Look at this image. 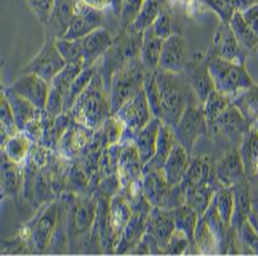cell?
I'll return each instance as SVG.
<instances>
[{
    "label": "cell",
    "instance_id": "obj_26",
    "mask_svg": "<svg viewBox=\"0 0 258 256\" xmlns=\"http://www.w3.org/2000/svg\"><path fill=\"white\" fill-rule=\"evenodd\" d=\"M191 156L192 154L180 143L175 144L170 156L167 157L166 162L163 165V172L171 186L179 185L181 183L188 166L191 164Z\"/></svg>",
    "mask_w": 258,
    "mask_h": 256
},
{
    "label": "cell",
    "instance_id": "obj_55",
    "mask_svg": "<svg viewBox=\"0 0 258 256\" xmlns=\"http://www.w3.org/2000/svg\"><path fill=\"white\" fill-rule=\"evenodd\" d=\"M233 2L236 11H238V12H244L247 8H250L253 6H255V4H258V0H233Z\"/></svg>",
    "mask_w": 258,
    "mask_h": 256
},
{
    "label": "cell",
    "instance_id": "obj_33",
    "mask_svg": "<svg viewBox=\"0 0 258 256\" xmlns=\"http://www.w3.org/2000/svg\"><path fill=\"white\" fill-rule=\"evenodd\" d=\"M3 93L7 97L8 102H10L12 113H14L15 119H16V123H18L20 131H24V128L29 122H32L33 119H36L37 116L43 114L44 110H40L39 107H36L32 102H29L28 99H25L22 95L8 92L6 89H3Z\"/></svg>",
    "mask_w": 258,
    "mask_h": 256
},
{
    "label": "cell",
    "instance_id": "obj_44",
    "mask_svg": "<svg viewBox=\"0 0 258 256\" xmlns=\"http://www.w3.org/2000/svg\"><path fill=\"white\" fill-rule=\"evenodd\" d=\"M232 101L233 99L230 98L229 95L217 92L216 89L209 93L208 97L203 102V111H204L207 123L215 120L232 103Z\"/></svg>",
    "mask_w": 258,
    "mask_h": 256
},
{
    "label": "cell",
    "instance_id": "obj_51",
    "mask_svg": "<svg viewBox=\"0 0 258 256\" xmlns=\"http://www.w3.org/2000/svg\"><path fill=\"white\" fill-rule=\"evenodd\" d=\"M151 28L154 31V33L163 40L168 39L170 36H172V19H171L170 14L166 12L164 10H162V12H160V15L155 20V23L151 25Z\"/></svg>",
    "mask_w": 258,
    "mask_h": 256
},
{
    "label": "cell",
    "instance_id": "obj_20",
    "mask_svg": "<svg viewBox=\"0 0 258 256\" xmlns=\"http://www.w3.org/2000/svg\"><path fill=\"white\" fill-rule=\"evenodd\" d=\"M78 41L81 46L84 63L85 67H88L98 62L105 56V53L113 45L114 39L105 27H101L96 31L90 32L85 37L78 39Z\"/></svg>",
    "mask_w": 258,
    "mask_h": 256
},
{
    "label": "cell",
    "instance_id": "obj_30",
    "mask_svg": "<svg viewBox=\"0 0 258 256\" xmlns=\"http://www.w3.org/2000/svg\"><path fill=\"white\" fill-rule=\"evenodd\" d=\"M179 143L176 137V132L175 128L171 124L162 122L159 130V136H158V141H156V151L154 157L150 160L147 164L145 165V169H158L163 168V165L166 162L167 157L170 156L172 148L175 147V144Z\"/></svg>",
    "mask_w": 258,
    "mask_h": 256
},
{
    "label": "cell",
    "instance_id": "obj_48",
    "mask_svg": "<svg viewBox=\"0 0 258 256\" xmlns=\"http://www.w3.org/2000/svg\"><path fill=\"white\" fill-rule=\"evenodd\" d=\"M189 246H195L189 238L184 235L183 232L175 230L170 242L167 243V246L163 249V253L164 255H184Z\"/></svg>",
    "mask_w": 258,
    "mask_h": 256
},
{
    "label": "cell",
    "instance_id": "obj_19",
    "mask_svg": "<svg viewBox=\"0 0 258 256\" xmlns=\"http://www.w3.org/2000/svg\"><path fill=\"white\" fill-rule=\"evenodd\" d=\"M145 165L142 162L137 147L133 140L123 141V147L118 161V177H119L120 190L124 192L131 184L143 179Z\"/></svg>",
    "mask_w": 258,
    "mask_h": 256
},
{
    "label": "cell",
    "instance_id": "obj_14",
    "mask_svg": "<svg viewBox=\"0 0 258 256\" xmlns=\"http://www.w3.org/2000/svg\"><path fill=\"white\" fill-rule=\"evenodd\" d=\"M76 15L65 32V40H78L85 37L90 32L96 31L105 25L103 11L89 7L88 4L82 3L81 0H75Z\"/></svg>",
    "mask_w": 258,
    "mask_h": 256
},
{
    "label": "cell",
    "instance_id": "obj_28",
    "mask_svg": "<svg viewBox=\"0 0 258 256\" xmlns=\"http://www.w3.org/2000/svg\"><path fill=\"white\" fill-rule=\"evenodd\" d=\"M76 15L75 0H56L53 12L45 24L46 35L54 36L56 39L64 37L68 27Z\"/></svg>",
    "mask_w": 258,
    "mask_h": 256
},
{
    "label": "cell",
    "instance_id": "obj_45",
    "mask_svg": "<svg viewBox=\"0 0 258 256\" xmlns=\"http://www.w3.org/2000/svg\"><path fill=\"white\" fill-rule=\"evenodd\" d=\"M237 235L240 239L241 253L258 255V232L249 219L242 225Z\"/></svg>",
    "mask_w": 258,
    "mask_h": 256
},
{
    "label": "cell",
    "instance_id": "obj_35",
    "mask_svg": "<svg viewBox=\"0 0 258 256\" xmlns=\"http://www.w3.org/2000/svg\"><path fill=\"white\" fill-rule=\"evenodd\" d=\"M33 141L25 132L20 131L14 136L8 137V140L2 144V154L10 158L12 162L16 164H24L28 157Z\"/></svg>",
    "mask_w": 258,
    "mask_h": 256
},
{
    "label": "cell",
    "instance_id": "obj_7",
    "mask_svg": "<svg viewBox=\"0 0 258 256\" xmlns=\"http://www.w3.org/2000/svg\"><path fill=\"white\" fill-rule=\"evenodd\" d=\"M173 128L177 141L192 154L199 139L208 135V123L203 111V103L199 99H194L188 103L187 109L184 110Z\"/></svg>",
    "mask_w": 258,
    "mask_h": 256
},
{
    "label": "cell",
    "instance_id": "obj_47",
    "mask_svg": "<svg viewBox=\"0 0 258 256\" xmlns=\"http://www.w3.org/2000/svg\"><path fill=\"white\" fill-rule=\"evenodd\" d=\"M205 7L213 11L220 18V21H228L229 23L232 16L236 12L233 0H200Z\"/></svg>",
    "mask_w": 258,
    "mask_h": 256
},
{
    "label": "cell",
    "instance_id": "obj_56",
    "mask_svg": "<svg viewBox=\"0 0 258 256\" xmlns=\"http://www.w3.org/2000/svg\"><path fill=\"white\" fill-rule=\"evenodd\" d=\"M122 2L123 0H113V3H111V11H113V14L115 16H119V12H120V7H122Z\"/></svg>",
    "mask_w": 258,
    "mask_h": 256
},
{
    "label": "cell",
    "instance_id": "obj_4",
    "mask_svg": "<svg viewBox=\"0 0 258 256\" xmlns=\"http://www.w3.org/2000/svg\"><path fill=\"white\" fill-rule=\"evenodd\" d=\"M61 218L60 198L39 207L35 217L28 221L18 235L24 238L32 247L33 253H44L49 249Z\"/></svg>",
    "mask_w": 258,
    "mask_h": 256
},
{
    "label": "cell",
    "instance_id": "obj_3",
    "mask_svg": "<svg viewBox=\"0 0 258 256\" xmlns=\"http://www.w3.org/2000/svg\"><path fill=\"white\" fill-rule=\"evenodd\" d=\"M158 90H159L160 106H162V122L176 126L181 114L187 109L188 103L196 98L191 86L184 78L183 73H171V71L156 69L154 71Z\"/></svg>",
    "mask_w": 258,
    "mask_h": 256
},
{
    "label": "cell",
    "instance_id": "obj_52",
    "mask_svg": "<svg viewBox=\"0 0 258 256\" xmlns=\"http://www.w3.org/2000/svg\"><path fill=\"white\" fill-rule=\"evenodd\" d=\"M242 15H244L245 20L249 23V25L254 29V32L258 35V4H255V6H253L250 8H247L246 11L242 12Z\"/></svg>",
    "mask_w": 258,
    "mask_h": 256
},
{
    "label": "cell",
    "instance_id": "obj_53",
    "mask_svg": "<svg viewBox=\"0 0 258 256\" xmlns=\"http://www.w3.org/2000/svg\"><path fill=\"white\" fill-rule=\"evenodd\" d=\"M82 3L88 4L89 7L96 8V10L105 11L106 8L111 7V3L113 0H81Z\"/></svg>",
    "mask_w": 258,
    "mask_h": 256
},
{
    "label": "cell",
    "instance_id": "obj_39",
    "mask_svg": "<svg viewBox=\"0 0 258 256\" xmlns=\"http://www.w3.org/2000/svg\"><path fill=\"white\" fill-rule=\"evenodd\" d=\"M229 24L232 29H233L234 35L238 39V41L241 42V45L244 46L247 52L257 49L258 35L254 32V29L249 25V23L245 20L242 12L236 11L232 19H230Z\"/></svg>",
    "mask_w": 258,
    "mask_h": 256
},
{
    "label": "cell",
    "instance_id": "obj_36",
    "mask_svg": "<svg viewBox=\"0 0 258 256\" xmlns=\"http://www.w3.org/2000/svg\"><path fill=\"white\" fill-rule=\"evenodd\" d=\"M232 103L240 110L247 123L254 126L258 120V83L241 92L237 97H234Z\"/></svg>",
    "mask_w": 258,
    "mask_h": 256
},
{
    "label": "cell",
    "instance_id": "obj_18",
    "mask_svg": "<svg viewBox=\"0 0 258 256\" xmlns=\"http://www.w3.org/2000/svg\"><path fill=\"white\" fill-rule=\"evenodd\" d=\"M188 61V44L183 36L173 33L164 40L158 69L171 73H183Z\"/></svg>",
    "mask_w": 258,
    "mask_h": 256
},
{
    "label": "cell",
    "instance_id": "obj_41",
    "mask_svg": "<svg viewBox=\"0 0 258 256\" xmlns=\"http://www.w3.org/2000/svg\"><path fill=\"white\" fill-rule=\"evenodd\" d=\"M97 71H98V62H96L94 65H92V66L84 67V69L78 73V75L75 78L73 83H72L71 89H69L67 99H65L64 113H69V111H71L72 106L75 105L76 99L78 98V95L85 90V88L90 83V81H92L93 77L96 75Z\"/></svg>",
    "mask_w": 258,
    "mask_h": 256
},
{
    "label": "cell",
    "instance_id": "obj_16",
    "mask_svg": "<svg viewBox=\"0 0 258 256\" xmlns=\"http://www.w3.org/2000/svg\"><path fill=\"white\" fill-rule=\"evenodd\" d=\"M184 78L191 86L192 92L200 102H204L205 98L212 90H215L212 78L209 75L208 65H207V54H194L192 60L187 62V66L183 71Z\"/></svg>",
    "mask_w": 258,
    "mask_h": 256
},
{
    "label": "cell",
    "instance_id": "obj_12",
    "mask_svg": "<svg viewBox=\"0 0 258 256\" xmlns=\"http://www.w3.org/2000/svg\"><path fill=\"white\" fill-rule=\"evenodd\" d=\"M94 133H96L94 130L72 119V123L69 124L58 143L57 152L72 161L78 160L92 145Z\"/></svg>",
    "mask_w": 258,
    "mask_h": 256
},
{
    "label": "cell",
    "instance_id": "obj_21",
    "mask_svg": "<svg viewBox=\"0 0 258 256\" xmlns=\"http://www.w3.org/2000/svg\"><path fill=\"white\" fill-rule=\"evenodd\" d=\"M173 231H175V221H173L172 210L152 206L150 211L149 223H147V232L156 239V242L159 243L163 249L167 246V243L170 242Z\"/></svg>",
    "mask_w": 258,
    "mask_h": 256
},
{
    "label": "cell",
    "instance_id": "obj_40",
    "mask_svg": "<svg viewBox=\"0 0 258 256\" xmlns=\"http://www.w3.org/2000/svg\"><path fill=\"white\" fill-rule=\"evenodd\" d=\"M160 12H162V2L160 0H143L141 10H139L137 18L133 21V24L130 25V28L138 32H145L155 23Z\"/></svg>",
    "mask_w": 258,
    "mask_h": 256
},
{
    "label": "cell",
    "instance_id": "obj_10",
    "mask_svg": "<svg viewBox=\"0 0 258 256\" xmlns=\"http://www.w3.org/2000/svg\"><path fill=\"white\" fill-rule=\"evenodd\" d=\"M250 127L240 110L233 103H230L215 120L209 122L208 133L217 140H225L240 145L242 137Z\"/></svg>",
    "mask_w": 258,
    "mask_h": 256
},
{
    "label": "cell",
    "instance_id": "obj_54",
    "mask_svg": "<svg viewBox=\"0 0 258 256\" xmlns=\"http://www.w3.org/2000/svg\"><path fill=\"white\" fill-rule=\"evenodd\" d=\"M249 221L258 226V193L251 194V213L249 215Z\"/></svg>",
    "mask_w": 258,
    "mask_h": 256
},
{
    "label": "cell",
    "instance_id": "obj_25",
    "mask_svg": "<svg viewBox=\"0 0 258 256\" xmlns=\"http://www.w3.org/2000/svg\"><path fill=\"white\" fill-rule=\"evenodd\" d=\"M133 217V209H131L130 202L124 194L117 193L113 196L109 201V221L113 231L114 240H115V247L119 242L122 232L124 227L127 226Z\"/></svg>",
    "mask_w": 258,
    "mask_h": 256
},
{
    "label": "cell",
    "instance_id": "obj_38",
    "mask_svg": "<svg viewBox=\"0 0 258 256\" xmlns=\"http://www.w3.org/2000/svg\"><path fill=\"white\" fill-rule=\"evenodd\" d=\"M171 210H172L173 221H175V230L183 232L195 244V230L200 218L198 213L187 204L171 209Z\"/></svg>",
    "mask_w": 258,
    "mask_h": 256
},
{
    "label": "cell",
    "instance_id": "obj_22",
    "mask_svg": "<svg viewBox=\"0 0 258 256\" xmlns=\"http://www.w3.org/2000/svg\"><path fill=\"white\" fill-rule=\"evenodd\" d=\"M200 184H217L220 185L216 179L215 165L209 156H200L191 160V164L188 166L187 172L184 175L181 183L179 184L183 192L195 185ZM221 186V185H220Z\"/></svg>",
    "mask_w": 258,
    "mask_h": 256
},
{
    "label": "cell",
    "instance_id": "obj_50",
    "mask_svg": "<svg viewBox=\"0 0 258 256\" xmlns=\"http://www.w3.org/2000/svg\"><path fill=\"white\" fill-rule=\"evenodd\" d=\"M27 4L36 15V18L45 25L53 12L56 0H27Z\"/></svg>",
    "mask_w": 258,
    "mask_h": 256
},
{
    "label": "cell",
    "instance_id": "obj_32",
    "mask_svg": "<svg viewBox=\"0 0 258 256\" xmlns=\"http://www.w3.org/2000/svg\"><path fill=\"white\" fill-rule=\"evenodd\" d=\"M245 165L247 179H258V130L255 126L249 128L238 145Z\"/></svg>",
    "mask_w": 258,
    "mask_h": 256
},
{
    "label": "cell",
    "instance_id": "obj_17",
    "mask_svg": "<svg viewBox=\"0 0 258 256\" xmlns=\"http://www.w3.org/2000/svg\"><path fill=\"white\" fill-rule=\"evenodd\" d=\"M216 179L221 186H232L249 180L245 170V165L237 147H232L221 156L215 164Z\"/></svg>",
    "mask_w": 258,
    "mask_h": 256
},
{
    "label": "cell",
    "instance_id": "obj_49",
    "mask_svg": "<svg viewBox=\"0 0 258 256\" xmlns=\"http://www.w3.org/2000/svg\"><path fill=\"white\" fill-rule=\"evenodd\" d=\"M143 0H123L119 12V23L122 29H126L133 24L134 19L137 18L139 10H141Z\"/></svg>",
    "mask_w": 258,
    "mask_h": 256
},
{
    "label": "cell",
    "instance_id": "obj_23",
    "mask_svg": "<svg viewBox=\"0 0 258 256\" xmlns=\"http://www.w3.org/2000/svg\"><path fill=\"white\" fill-rule=\"evenodd\" d=\"M25 169L24 164L12 162L4 154H2V198H11L18 196L24 189Z\"/></svg>",
    "mask_w": 258,
    "mask_h": 256
},
{
    "label": "cell",
    "instance_id": "obj_46",
    "mask_svg": "<svg viewBox=\"0 0 258 256\" xmlns=\"http://www.w3.org/2000/svg\"><path fill=\"white\" fill-rule=\"evenodd\" d=\"M56 45L68 63H80V65L85 67L81 46H80L78 40L56 39Z\"/></svg>",
    "mask_w": 258,
    "mask_h": 256
},
{
    "label": "cell",
    "instance_id": "obj_9",
    "mask_svg": "<svg viewBox=\"0 0 258 256\" xmlns=\"http://www.w3.org/2000/svg\"><path fill=\"white\" fill-rule=\"evenodd\" d=\"M114 115L117 116L124 126V136L122 141L133 140L135 133L154 118L147 97H146L145 89H141L133 98L123 103V106Z\"/></svg>",
    "mask_w": 258,
    "mask_h": 256
},
{
    "label": "cell",
    "instance_id": "obj_13",
    "mask_svg": "<svg viewBox=\"0 0 258 256\" xmlns=\"http://www.w3.org/2000/svg\"><path fill=\"white\" fill-rule=\"evenodd\" d=\"M82 69L84 66L80 63H67V66L50 82L49 97H48V103L45 107V111L49 115L58 116L64 113L65 99L69 93V89Z\"/></svg>",
    "mask_w": 258,
    "mask_h": 256
},
{
    "label": "cell",
    "instance_id": "obj_8",
    "mask_svg": "<svg viewBox=\"0 0 258 256\" xmlns=\"http://www.w3.org/2000/svg\"><path fill=\"white\" fill-rule=\"evenodd\" d=\"M67 63L68 62L57 48L56 37L46 35L41 49L23 67L22 73L37 74L50 83L57 74L67 66Z\"/></svg>",
    "mask_w": 258,
    "mask_h": 256
},
{
    "label": "cell",
    "instance_id": "obj_34",
    "mask_svg": "<svg viewBox=\"0 0 258 256\" xmlns=\"http://www.w3.org/2000/svg\"><path fill=\"white\" fill-rule=\"evenodd\" d=\"M220 188L221 186L217 184H200V185L191 186L184 192L185 204L191 206L198 213L199 217H202L212 202L216 190Z\"/></svg>",
    "mask_w": 258,
    "mask_h": 256
},
{
    "label": "cell",
    "instance_id": "obj_43",
    "mask_svg": "<svg viewBox=\"0 0 258 256\" xmlns=\"http://www.w3.org/2000/svg\"><path fill=\"white\" fill-rule=\"evenodd\" d=\"M20 132L14 113H12L11 106L8 102L7 97L2 92L0 97V135H2V144L8 140V137L14 136Z\"/></svg>",
    "mask_w": 258,
    "mask_h": 256
},
{
    "label": "cell",
    "instance_id": "obj_24",
    "mask_svg": "<svg viewBox=\"0 0 258 256\" xmlns=\"http://www.w3.org/2000/svg\"><path fill=\"white\" fill-rule=\"evenodd\" d=\"M142 184H143V194L150 204L152 206L162 207L171 189L163 168L145 169Z\"/></svg>",
    "mask_w": 258,
    "mask_h": 256
},
{
    "label": "cell",
    "instance_id": "obj_42",
    "mask_svg": "<svg viewBox=\"0 0 258 256\" xmlns=\"http://www.w3.org/2000/svg\"><path fill=\"white\" fill-rule=\"evenodd\" d=\"M212 204L215 205L216 210L219 213L226 225L230 226L232 223V217L234 213V193L232 188L228 186H221L220 189L216 190L213 196Z\"/></svg>",
    "mask_w": 258,
    "mask_h": 256
},
{
    "label": "cell",
    "instance_id": "obj_15",
    "mask_svg": "<svg viewBox=\"0 0 258 256\" xmlns=\"http://www.w3.org/2000/svg\"><path fill=\"white\" fill-rule=\"evenodd\" d=\"M49 82H46L37 74L20 73V75L14 82L4 89L15 94L22 95L40 110H45L49 97Z\"/></svg>",
    "mask_w": 258,
    "mask_h": 256
},
{
    "label": "cell",
    "instance_id": "obj_31",
    "mask_svg": "<svg viewBox=\"0 0 258 256\" xmlns=\"http://www.w3.org/2000/svg\"><path fill=\"white\" fill-rule=\"evenodd\" d=\"M163 42L164 40L158 37L151 27L143 32V39H142L141 50H139V60L149 73L155 71L159 67Z\"/></svg>",
    "mask_w": 258,
    "mask_h": 256
},
{
    "label": "cell",
    "instance_id": "obj_2",
    "mask_svg": "<svg viewBox=\"0 0 258 256\" xmlns=\"http://www.w3.org/2000/svg\"><path fill=\"white\" fill-rule=\"evenodd\" d=\"M69 114L75 122L94 131L101 128L113 115L109 89L103 81L102 74L99 73V69L85 90L78 95Z\"/></svg>",
    "mask_w": 258,
    "mask_h": 256
},
{
    "label": "cell",
    "instance_id": "obj_6",
    "mask_svg": "<svg viewBox=\"0 0 258 256\" xmlns=\"http://www.w3.org/2000/svg\"><path fill=\"white\" fill-rule=\"evenodd\" d=\"M147 74L149 71L146 70L139 57L133 58L114 71L109 83L113 115L123 106V103L127 102L141 89H143Z\"/></svg>",
    "mask_w": 258,
    "mask_h": 256
},
{
    "label": "cell",
    "instance_id": "obj_37",
    "mask_svg": "<svg viewBox=\"0 0 258 256\" xmlns=\"http://www.w3.org/2000/svg\"><path fill=\"white\" fill-rule=\"evenodd\" d=\"M195 246L200 255H212L220 253L219 242L216 238L215 232L209 227L208 222L204 217L199 218L198 226L195 230Z\"/></svg>",
    "mask_w": 258,
    "mask_h": 256
},
{
    "label": "cell",
    "instance_id": "obj_11",
    "mask_svg": "<svg viewBox=\"0 0 258 256\" xmlns=\"http://www.w3.org/2000/svg\"><path fill=\"white\" fill-rule=\"evenodd\" d=\"M208 53L238 63H245L247 56V50L241 45L228 21H220L217 25Z\"/></svg>",
    "mask_w": 258,
    "mask_h": 256
},
{
    "label": "cell",
    "instance_id": "obj_5",
    "mask_svg": "<svg viewBox=\"0 0 258 256\" xmlns=\"http://www.w3.org/2000/svg\"><path fill=\"white\" fill-rule=\"evenodd\" d=\"M207 65L216 90L229 95L232 99L254 84V81L245 67V63L233 62L208 53Z\"/></svg>",
    "mask_w": 258,
    "mask_h": 256
},
{
    "label": "cell",
    "instance_id": "obj_27",
    "mask_svg": "<svg viewBox=\"0 0 258 256\" xmlns=\"http://www.w3.org/2000/svg\"><path fill=\"white\" fill-rule=\"evenodd\" d=\"M160 124H162V120L154 116L149 123L135 133L134 139H133L143 165L147 164L155 154Z\"/></svg>",
    "mask_w": 258,
    "mask_h": 256
},
{
    "label": "cell",
    "instance_id": "obj_29",
    "mask_svg": "<svg viewBox=\"0 0 258 256\" xmlns=\"http://www.w3.org/2000/svg\"><path fill=\"white\" fill-rule=\"evenodd\" d=\"M234 193V213L232 217V228L238 232L251 213V190L249 180L232 186Z\"/></svg>",
    "mask_w": 258,
    "mask_h": 256
},
{
    "label": "cell",
    "instance_id": "obj_1",
    "mask_svg": "<svg viewBox=\"0 0 258 256\" xmlns=\"http://www.w3.org/2000/svg\"><path fill=\"white\" fill-rule=\"evenodd\" d=\"M61 221L68 236L71 251H84L88 253L93 226L96 222L97 201L93 194H76L64 192L60 197Z\"/></svg>",
    "mask_w": 258,
    "mask_h": 256
}]
</instances>
